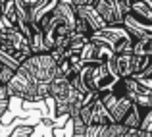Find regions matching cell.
I'll return each instance as SVG.
<instances>
[{"label":"cell","instance_id":"9c48e42d","mask_svg":"<svg viewBox=\"0 0 152 137\" xmlns=\"http://www.w3.org/2000/svg\"><path fill=\"white\" fill-rule=\"evenodd\" d=\"M115 74L119 77H133V66H135V54L133 52H123V54H115L112 60Z\"/></svg>","mask_w":152,"mask_h":137},{"label":"cell","instance_id":"9a60e30c","mask_svg":"<svg viewBox=\"0 0 152 137\" xmlns=\"http://www.w3.org/2000/svg\"><path fill=\"white\" fill-rule=\"evenodd\" d=\"M75 33H79V35H85V37H93V27L89 25V23L85 21V19L81 18V15H77V21H75Z\"/></svg>","mask_w":152,"mask_h":137},{"label":"cell","instance_id":"3957f363","mask_svg":"<svg viewBox=\"0 0 152 137\" xmlns=\"http://www.w3.org/2000/svg\"><path fill=\"white\" fill-rule=\"evenodd\" d=\"M8 91L12 96H18L21 100L27 102H41V100L48 99L50 93V85L46 83H37L25 70L18 68L15 75L12 77V81L8 83Z\"/></svg>","mask_w":152,"mask_h":137},{"label":"cell","instance_id":"7c38bea8","mask_svg":"<svg viewBox=\"0 0 152 137\" xmlns=\"http://www.w3.org/2000/svg\"><path fill=\"white\" fill-rule=\"evenodd\" d=\"M127 131L129 127H125L123 124H110L100 127V137H125Z\"/></svg>","mask_w":152,"mask_h":137},{"label":"cell","instance_id":"d6986e66","mask_svg":"<svg viewBox=\"0 0 152 137\" xmlns=\"http://www.w3.org/2000/svg\"><path fill=\"white\" fill-rule=\"evenodd\" d=\"M71 4L75 8H87V6H94V0H73Z\"/></svg>","mask_w":152,"mask_h":137},{"label":"cell","instance_id":"8fae6325","mask_svg":"<svg viewBox=\"0 0 152 137\" xmlns=\"http://www.w3.org/2000/svg\"><path fill=\"white\" fill-rule=\"evenodd\" d=\"M152 75V54H135L133 77H148Z\"/></svg>","mask_w":152,"mask_h":137},{"label":"cell","instance_id":"ba28073f","mask_svg":"<svg viewBox=\"0 0 152 137\" xmlns=\"http://www.w3.org/2000/svg\"><path fill=\"white\" fill-rule=\"evenodd\" d=\"M94 10L102 15V19L108 25H115V23H123L118 14V4L115 0H94Z\"/></svg>","mask_w":152,"mask_h":137},{"label":"cell","instance_id":"2e32d148","mask_svg":"<svg viewBox=\"0 0 152 137\" xmlns=\"http://www.w3.org/2000/svg\"><path fill=\"white\" fill-rule=\"evenodd\" d=\"M31 133H33V126H19L14 130L12 137H31Z\"/></svg>","mask_w":152,"mask_h":137},{"label":"cell","instance_id":"ac0fdd59","mask_svg":"<svg viewBox=\"0 0 152 137\" xmlns=\"http://www.w3.org/2000/svg\"><path fill=\"white\" fill-rule=\"evenodd\" d=\"M125 137H150L148 131H142V130H129L125 133Z\"/></svg>","mask_w":152,"mask_h":137},{"label":"cell","instance_id":"8992f818","mask_svg":"<svg viewBox=\"0 0 152 137\" xmlns=\"http://www.w3.org/2000/svg\"><path fill=\"white\" fill-rule=\"evenodd\" d=\"M98 96H100V100L104 102V106L108 108L114 124H121L123 120H125V116L133 110V104H135L133 100L125 95H118L114 89L98 93Z\"/></svg>","mask_w":152,"mask_h":137},{"label":"cell","instance_id":"7402d4cb","mask_svg":"<svg viewBox=\"0 0 152 137\" xmlns=\"http://www.w3.org/2000/svg\"><path fill=\"white\" fill-rule=\"evenodd\" d=\"M0 85H2V83H0Z\"/></svg>","mask_w":152,"mask_h":137},{"label":"cell","instance_id":"277c9868","mask_svg":"<svg viewBox=\"0 0 152 137\" xmlns=\"http://www.w3.org/2000/svg\"><path fill=\"white\" fill-rule=\"evenodd\" d=\"M91 41L106 45L110 50H114L115 54H123V52H133V35L127 31V27L123 23H115V25H106L100 31H94Z\"/></svg>","mask_w":152,"mask_h":137},{"label":"cell","instance_id":"7a4b0ae2","mask_svg":"<svg viewBox=\"0 0 152 137\" xmlns=\"http://www.w3.org/2000/svg\"><path fill=\"white\" fill-rule=\"evenodd\" d=\"M81 81L89 93H102L108 91L118 83L119 75L115 74L112 62H100V64H85L79 71Z\"/></svg>","mask_w":152,"mask_h":137},{"label":"cell","instance_id":"e0dca14e","mask_svg":"<svg viewBox=\"0 0 152 137\" xmlns=\"http://www.w3.org/2000/svg\"><path fill=\"white\" fill-rule=\"evenodd\" d=\"M141 130L152 133V108H148V110H146L145 118H142V124H141Z\"/></svg>","mask_w":152,"mask_h":137},{"label":"cell","instance_id":"5b68a950","mask_svg":"<svg viewBox=\"0 0 152 137\" xmlns=\"http://www.w3.org/2000/svg\"><path fill=\"white\" fill-rule=\"evenodd\" d=\"M19 68L25 70L37 83L50 85L58 74V60L52 56V52H41V54H31L29 58H25Z\"/></svg>","mask_w":152,"mask_h":137},{"label":"cell","instance_id":"30bf717a","mask_svg":"<svg viewBox=\"0 0 152 137\" xmlns=\"http://www.w3.org/2000/svg\"><path fill=\"white\" fill-rule=\"evenodd\" d=\"M75 12H77V15H81L83 19H85L87 23H89L91 27H93V31H100L102 27H106L108 23L102 19V15L98 14L96 10H94V6H87V8H75Z\"/></svg>","mask_w":152,"mask_h":137},{"label":"cell","instance_id":"4fadbf2b","mask_svg":"<svg viewBox=\"0 0 152 137\" xmlns=\"http://www.w3.org/2000/svg\"><path fill=\"white\" fill-rule=\"evenodd\" d=\"M133 54H152V35H145L133 43Z\"/></svg>","mask_w":152,"mask_h":137},{"label":"cell","instance_id":"52a82bcc","mask_svg":"<svg viewBox=\"0 0 152 137\" xmlns=\"http://www.w3.org/2000/svg\"><path fill=\"white\" fill-rule=\"evenodd\" d=\"M115 56L114 50H110L106 45H100V43L89 41L85 45V48L81 50V58L85 64H100V62H112Z\"/></svg>","mask_w":152,"mask_h":137},{"label":"cell","instance_id":"ffe728a7","mask_svg":"<svg viewBox=\"0 0 152 137\" xmlns=\"http://www.w3.org/2000/svg\"><path fill=\"white\" fill-rule=\"evenodd\" d=\"M139 83H141L142 87H146V89L152 91V75H148V77H139Z\"/></svg>","mask_w":152,"mask_h":137},{"label":"cell","instance_id":"6da1fadb","mask_svg":"<svg viewBox=\"0 0 152 137\" xmlns=\"http://www.w3.org/2000/svg\"><path fill=\"white\" fill-rule=\"evenodd\" d=\"M75 21H77V12L75 6L69 2H58L52 12L45 15L39 23L42 35H45L46 48L54 50L75 31Z\"/></svg>","mask_w":152,"mask_h":137},{"label":"cell","instance_id":"5bb4252c","mask_svg":"<svg viewBox=\"0 0 152 137\" xmlns=\"http://www.w3.org/2000/svg\"><path fill=\"white\" fill-rule=\"evenodd\" d=\"M10 100H12V95L8 91V85H0V120L10 108Z\"/></svg>","mask_w":152,"mask_h":137},{"label":"cell","instance_id":"44dd1931","mask_svg":"<svg viewBox=\"0 0 152 137\" xmlns=\"http://www.w3.org/2000/svg\"><path fill=\"white\" fill-rule=\"evenodd\" d=\"M18 2L21 4V6H25V8H29V10H31V8H33L35 4H39L41 0H18Z\"/></svg>","mask_w":152,"mask_h":137}]
</instances>
